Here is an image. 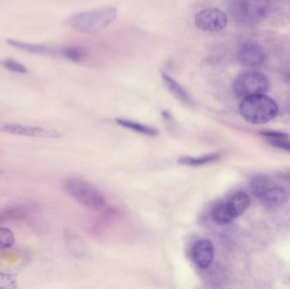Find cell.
Wrapping results in <instances>:
<instances>
[{
	"label": "cell",
	"mask_w": 290,
	"mask_h": 289,
	"mask_svg": "<svg viewBox=\"0 0 290 289\" xmlns=\"http://www.w3.org/2000/svg\"></svg>",
	"instance_id": "cell-23"
},
{
	"label": "cell",
	"mask_w": 290,
	"mask_h": 289,
	"mask_svg": "<svg viewBox=\"0 0 290 289\" xmlns=\"http://www.w3.org/2000/svg\"><path fill=\"white\" fill-rule=\"evenodd\" d=\"M0 65L6 70L12 71V72H16V73L25 74L28 71L27 68L25 67V65H22L21 63L17 61L15 59H11V58L1 59Z\"/></svg>",
	"instance_id": "cell-20"
},
{
	"label": "cell",
	"mask_w": 290,
	"mask_h": 289,
	"mask_svg": "<svg viewBox=\"0 0 290 289\" xmlns=\"http://www.w3.org/2000/svg\"><path fill=\"white\" fill-rule=\"evenodd\" d=\"M60 55L73 62L82 61L84 57L82 49L75 46H67L60 48Z\"/></svg>",
	"instance_id": "cell-18"
},
{
	"label": "cell",
	"mask_w": 290,
	"mask_h": 289,
	"mask_svg": "<svg viewBox=\"0 0 290 289\" xmlns=\"http://www.w3.org/2000/svg\"><path fill=\"white\" fill-rule=\"evenodd\" d=\"M62 188L65 194L79 204L91 210H101L105 205V198L99 188L86 180L70 177L63 180Z\"/></svg>",
	"instance_id": "cell-3"
},
{
	"label": "cell",
	"mask_w": 290,
	"mask_h": 289,
	"mask_svg": "<svg viewBox=\"0 0 290 289\" xmlns=\"http://www.w3.org/2000/svg\"><path fill=\"white\" fill-rule=\"evenodd\" d=\"M116 123L118 124L119 126H122L127 129L132 130L133 132H138L140 134L145 135V136H149V137H155L159 134V131H158L155 127L152 126H147L144 124L139 123L137 121H131L128 119L124 118H116Z\"/></svg>",
	"instance_id": "cell-13"
},
{
	"label": "cell",
	"mask_w": 290,
	"mask_h": 289,
	"mask_svg": "<svg viewBox=\"0 0 290 289\" xmlns=\"http://www.w3.org/2000/svg\"><path fill=\"white\" fill-rule=\"evenodd\" d=\"M195 23L200 30L214 32L225 28L228 24V16L219 8H205L196 14Z\"/></svg>",
	"instance_id": "cell-6"
},
{
	"label": "cell",
	"mask_w": 290,
	"mask_h": 289,
	"mask_svg": "<svg viewBox=\"0 0 290 289\" xmlns=\"http://www.w3.org/2000/svg\"><path fill=\"white\" fill-rule=\"evenodd\" d=\"M6 43L10 47L25 51L27 53L33 54H41V55H48V56H61L60 48H52L47 45L36 44L30 42H21L18 40L7 39Z\"/></svg>",
	"instance_id": "cell-9"
},
{
	"label": "cell",
	"mask_w": 290,
	"mask_h": 289,
	"mask_svg": "<svg viewBox=\"0 0 290 289\" xmlns=\"http://www.w3.org/2000/svg\"><path fill=\"white\" fill-rule=\"evenodd\" d=\"M212 219L217 224L228 225L234 221V218L228 211L226 203L216 205L212 213Z\"/></svg>",
	"instance_id": "cell-15"
},
{
	"label": "cell",
	"mask_w": 290,
	"mask_h": 289,
	"mask_svg": "<svg viewBox=\"0 0 290 289\" xmlns=\"http://www.w3.org/2000/svg\"><path fill=\"white\" fill-rule=\"evenodd\" d=\"M18 288V282L14 276L0 272V289H15Z\"/></svg>",
	"instance_id": "cell-21"
},
{
	"label": "cell",
	"mask_w": 290,
	"mask_h": 289,
	"mask_svg": "<svg viewBox=\"0 0 290 289\" xmlns=\"http://www.w3.org/2000/svg\"><path fill=\"white\" fill-rule=\"evenodd\" d=\"M25 216V208L21 207L20 205L16 207L7 208V209L0 210V223L11 221V220L20 219Z\"/></svg>",
	"instance_id": "cell-17"
},
{
	"label": "cell",
	"mask_w": 290,
	"mask_h": 289,
	"mask_svg": "<svg viewBox=\"0 0 290 289\" xmlns=\"http://www.w3.org/2000/svg\"><path fill=\"white\" fill-rule=\"evenodd\" d=\"M161 76L163 79L164 83L169 90L170 93L174 96L175 98L178 99L179 101L182 102L183 104L190 105L193 104L191 97L189 95V93L187 92L184 87H182V85L179 84L176 80L172 78L171 76H168L166 72L161 71Z\"/></svg>",
	"instance_id": "cell-12"
},
{
	"label": "cell",
	"mask_w": 290,
	"mask_h": 289,
	"mask_svg": "<svg viewBox=\"0 0 290 289\" xmlns=\"http://www.w3.org/2000/svg\"><path fill=\"white\" fill-rule=\"evenodd\" d=\"M117 9L114 7L95 8L88 11L79 12L65 19V25L81 33L99 32L116 20Z\"/></svg>",
	"instance_id": "cell-1"
},
{
	"label": "cell",
	"mask_w": 290,
	"mask_h": 289,
	"mask_svg": "<svg viewBox=\"0 0 290 289\" xmlns=\"http://www.w3.org/2000/svg\"><path fill=\"white\" fill-rule=\"evenodd\" d=\"M214 245L209 239H200L192 250V258L200 269H207L214 259Z\"/></svg>",
	"instance_id": "cell-8"
},
{
	"label": "cell",
	"mask_w": 290,
	"mask_h": 289,
	"mask_svg": "<svg viewBox=\"0 0 290 289\" xmlns=\"http://www.w3.org/2000/svg\"><path fill=\"white\" fill-rule=\"evenodd\" d=\"M274 183L272 180L265 175H258L254 177L251 181V192L255 196L259 199L262 194L268 189L271 185Z\"/></svg>",
	"instance_id": "cell-16"
},
{
	"label": "cell",
	"mask_w": 290,
	"mask_h": 289,
	"mask_svg": "<svg viewBox=\"0 0 290 289\" xmlns=\"http://www.w3.org/2000/svg\"><path fill=\"white\" fill-rule=\"evenodd\" d=\"M240 115L245 121L254 125L266 124L279 114V105L269 96L262 94L243 98L240 105Z\"/></svg>",
	"instance_id": "cell-2"
},
{
	"label": "cell",
	"mask_w": 290,
	"mask_h": 289,
	"mask_svg": "<svg viewBox=\"0 0 290 289\" xmlns=\"http://www.w3.org/2000/svg\"><path fill=\"white\" fill-rule=\"evenodd\" d=\"M259 199L267 207H279L287 201L288 194L283 187L273 184L262 194Z\"/></svg>",
	"instance_id": "cell-10"
},
{
	"label": "cell",
	"mask_w": 290,
	"mask_h": 289,
	"mask_svg": "<svg viewBox=\"0 0 290 289\" xmlns=\"http://www.w3.org/2000/svg\"><path fill=\"white\" fill-rule=\"evenodd\" d=\"M221 158V155L218 153L210 154V155H204L201 157H191V156H183L178 159V163L183 166H201L212 163Z\"/></svg>",
	"instance_id": "cell-14"
},
{
	"label": "cell",
	"mask_w": 290,
	"mask_h": 289,
	"mask_svg": "<svg viewBox=\"0 0 290 289\" xmlns=\"http://www.w3.org/2000/svg\"><path fill=\"white\" fill-rule=\"evenodd\" d=\"M15 243L14 233L5 227H0V250L11 248Z\"/></svg>",
	"instance_id": "cell-19"
},
{
	"label": "cell",
	"mask_w": 290,
	"mask_h": 289,
	"mask_svg": "<svg viewBox=\"0 0 290 289\" xmlns=\"http://www.w3.org/2000/svg\"><path fill=\"white\" fill-rule=\"evenodd\" d=\"M0 132L30 138H61L60 132L52 128H46L42 126H25L22 124L8 121H0Z\"/></svg>",
	"instance_id": "cell-5"
},
{
	"label": "cell",
	"mask_w": 290,
	"mask_h": 289,
	"mask_svg": "<svg viewBox=\"0 0 290 289\" xmlns=\"http://www.w3.org/2000/svg\"><path fill=\"white\" fill-rule=\"evenodd\" d=\"M239 59L242 65L247 67L257 68L264 64L265 51L257 42L246 41L239 48Z\"/></svg>",
	"instance_id": "cell-7"
},
{
	"label": "cell",
	"mask_w": 290,
	"mask_h": 289,
	"mask_svg": "<svg viewBox=\"0 0 290 289\" xmlns=\"http://www.w3.org/2000/svg\"><path fill=\"white\" fill-rule=\"evenodd\" d=\"M228 211L234 219L242 216L248 210L251 205V199L248 194L245 192H238L233 194L229 200L226 202Z\"/></svg>",
	"instance_id": "cell-11"
},
{
	"label": "cell",
	"mask_w": 290,
	"mask_h": 289,
	"mask_svg": "<svg viewBox=\"0 0 290 289\" xmlns=\"http://www.w3.org/2000/svg\"><path fill=\"white\" fill-rule=\"evenodd\" d=\"M268 140L271 145L283 149V150L290 152V139L289 135L285 137L268 138Z\"/></svg>",
	"instance_id": "cell-22"
},
{
	"label": "cell",
	"mask_w": 290,
	"mask_h": 289,
	"mask_svg": "<svg viewBox=\"0 0 290 289\" xmlns=\"http://www.w3.org/2000/svg\"><path fill=\"white\" fill-rule=\"evenodd\" d=\"M268 88V77L265 74L257 70H250L240 74L235 78L233 84L234 93L241 98L265 93Z\"/></svg>",
	"instance_id": "cell-4"
}]
</instances>
